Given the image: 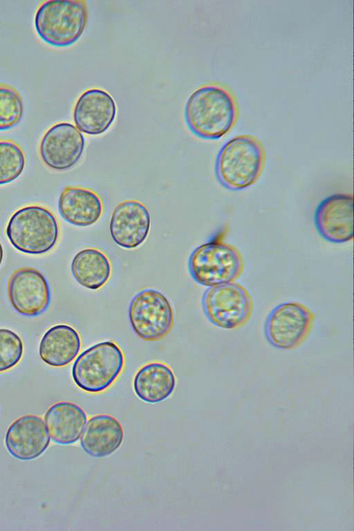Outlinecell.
I'll return each mask as SVG.
<instances>
[{"label": "cell", "instance_id": "1", "mask_svg": "<svg viewBox=\"0 0 354 531\" xmlns=\"http://www.w3.org/2000/svg\"><path fill=\"white\" fill-rule=\"evenodd\" d=\"M185 121L195 136L218 140L234 126L238 109L232 94L225 87L205 84L195 90L185 106Z\"/></svg>", "mask_w": 354, "mask_h": 531}, {"label": "cell", "instance_id": "2", "mask_svg": "<svg viewBox=\"0 0 354 531\" xmlns=\"http://www.w3.org/2000/svg\"><path fill=\"white\" fill-rule=\"evenodd\" d=\"M265 160L261 142L248 134L236 136L220 148L214 162L218 183L231 191L254 185L260 177Z\"/></svg>", "mask_w": 354, "mask_h": 531}, {"label": "cell", "instance_id": "3", "mask_svg": "<svg viewBox=\"0 0 354 531\" xmlns=\"http://www.w3.org/2000/svg\"><path fill=\"white\" fill-rule=\"evenodd\" d=\"M88 19L86 1L50 0L38 7L34 26L43 41L55 47H67L82 36Z\"/></svg>", "mask_w": 354, "mask_h": 531}, {"label": "cell", "instance_id": "4", "mask_svg": "<svg viewBox=\"0 0 354 531\" xmlns=\"http://www.w3.org/2000/svg\"><path fill=\"white\" fill-rule=\"evenodd\" d=\"M6 236L18 251L28 254H42L50 251L59 237V226L54 214L36 205L23 207L8 220Z\"/></svg>", "mask_w": 354, "mask_h": 531}, {"label": "cell", "instance_id": "5", "mask_svg": "<svg viewBox=\"0 0 354 531\" xmlns=\"http://www.w3.org/2000/svg\"><path fill=\"white\" fill-rule=\"evenodd\" d=\"M124 356L111 341L99 342L84 351L72 366V378L82 390L99 393L108 389L120 374Z\"/></svg>", "mask_w": 354, "mask_h": 531}, {"label": "cell", "instance_id": "6", "mask_svg": "<svg viewBox=\"0 0 354 531\" xmlns=\"http://www.w3.org/2000/svg\"><path fill=\"white\" fill-rule=\"evenodd\" d=\"M188 270L195 282L210 287L234 282L239 278L243 270V259L234 245L211 241L191 252Z\"/></svg>", "mask_w": 354, "mask_h": 531}, {"label": "cell", "instance_id": "7", "mask_svg": "<svg viewBox=\"0 0 354 531\" xmlns=\"http://www.w3.org/2000/svg\"><path fill=\"white\" fill-rule=\"evenodd\" d=\"M201 305L209 322L224 329L243 326L250 319L254 306L248 290L234 282L207 288L203 294Z\"/></svg>", "mask_w": 354, "mask_h": 531}, {"label": "cell", "instance_id": "8", "mask_svg": "<svg viewBox=\"0 0 354 531\" xmlns=\"http://www.w3.org/2000/svg\"><path fill=\"white\" fill-rule=\"evenodd\" d=\"M128 315L133 330L145 341L161 340L174 326L171 303L162 292L152 288H144L135 294Z\"/></svg>", "mask_w": 354, "mask_h": 531}, {"label": "cell", "instance_id": "9", "mask_svg": "<svg viewBox=\"0 0 354 531\" xmlns=\"http://www.w3.org/2000/svg\"><path fill=\"white\" fill-rule=\"evenodd\" d=\"M315 314L299 301H285L274 306L264 323V335L268 343L281 350L299 346L310 333Z\"/></svg>", "mask_w": 354, "mask_h": 531}, {"label": "cell", "instance_id": "10", "mask_svg": "<svg viewBox=\"0 0 354 531\" xmlns=\"http://www.w3.org/2000/svg\"><path fill=\"white\" fill-rule=\"evenodd\" d=\"M9 301L19 314L37 317L46 312L51 302L48 282L44 275L34 268L15 270L7 283Z\"/></svg>", "mask_w": 354, "mask_h": 531}, {"label": "cell", "instance_id": "11", "mask_svg": "<svg viewBox=\"0 0 354 531\" xmlns=\"http://www.w3.org/2000/svg\"><path fill=\"white\" fill-rule=\"evenodd\" d=\"M85 138L81 131L69 122L51 126L39 142L42 162L54 170L64 171L75 166L82 156Z\"/></svg>", "mask_w": 354, "mask_h": 531}, {"label": "cell", "instance_id": "12", "mask_svg": "<svg viewBox=\"0 0 354 531\" xmlns=\"http://www.w3.org/2000/svg\"><path fill=\"white\" fill-rule=\"evenodd\" d=\"M314 223L325 241L343 243L353 237V198L352 195L335 194L323 199L317 206Z\"/></svg>", "mask_w": 354, "mask_h": 531}, {"label": "cell", "instance_id": "13", "mask_svg": "<svg viewBox=\"0 0 354 531\" xmlns=\"http://www.w3.org/2000/svg\"><path fill=\"white\" fill-rule=\"evenodd\" d=\"M150 214L141 202L124 200L111 214L109 230L114 242L125 249H135L147 239L150 231Z\"/></svg>", "mask_w": 354, "mask_h": 531}, {"label": "cell", "instance_id": "14", "mask_svg": "<svg viewBox=\"0 0 354 531\" xmlns=\"http://www.w3.org/2000/svg\"><path fill=\"white\" fill-rule=\"evenodd\" d=\"M116 113V104L113 97L103 89L92 88L84 91L77 100L73 120L80 131L97 136L110 128Z\"/></svg>", "mask_w": 354, "mask_h": 531}, {"label": "cell", "instance_id": "15", "mask_svg": "<svg viewBox=\"0 0 354 531\" xmlns=\"http://www.w3.org/2000/svg\"><path fill=\"white\" fill-rule=\"evenodd\" d=\"M50 438L43 419L27 414L16 419L8 427L5 445L11 456L21 460L40 456L50 445Z\"/></svg>", "mask_w": 354, "mask_h": 531}, {"label": "cell", "instance_id": "16", "mask_svg": "<svg viewBox=\"0 0 354 531\" xmlns=\"http://www.w3.org/2000/svg\"><path fill=\"white\" fill-rule=\"evenodd\" d=\"M123 438L120 422L110 415L99 414L87 421L80 436V445L88 456L104 458L120 447Z\"/></svg>", "mask_w": 354, "mask_h": 531}, {"label": "cell", "instance_id": "17", "mask_svg": "<svg viewBox=\"0 0 354 531\" xmlns=\"http://www.w3.org/2000/svg\"><path fill=\"white\" fill-rule=\"evenodd\" d=\"M58 211L67 223L77 227H88L101 217L103 205L94 191L75 186H67L58 199Z\"/></svg>", "mask_w": 354, "mask_h": 531}, {"label": "cell", "instance_id": "18", "mask_svg": "<svg viewBox=\"0 0 354 531\" xmlns=\"http://www.w3.org/2000/svg\"><path fill=\"white\" fill-rule=\"evenodd\" d=\"M86 418L85 411L80 406L61 401L48 408L44 415V423L52 440L66 445L80 438Z\"/></svg>", "mask_w": 354, "mask_h": 531}, {"label": "cell", "instance_id": "19", "mask_svg": "<svg viewBox=\"0 0 354 531\" xmlns=\"http://www.w3.org/2000/svg\"><path fill=\"white\" fill-rule=\"evenodd\" d=\"M81 348L77 331L66 324H57L48 329L42 336L39 354L41 360L53 367H62L71 362Z\"/></svg>", "mask_w": 354, "mask_h": 531}, {"label": "cell", "instance_id": "20", "mask_svg": "<svg viewBox=\"0 0 354 531\" xmlns=\"http://www.w3.org/2000/svg\"><path fill=\"white\" fill-rule=\"evenodd\" d=\"M171 369L162 362L142 366L135 374L133 386L136 395L148 403H158L169 398L176 386Z\"/></svg>", "mask_w": 354, "mask_h": 531}, {"label": "cell", "instance_id": "21", "mask_svg": "<svg viewBox=\"0 0 354 531\" xmlns=\"http://www.w3.org/2000/svg\"><path fill=\"white\" fill-rule=\"evenodd\" d=\"M71 273L82 286L97 290L111 277V263L104 253L96 248H86L78 252L71 265Z\"/></svg>", "mask_w": 354, "mask_h": 531}, {"label": "cell", "instance_id": "22", "mask_svg": "<svg viewBox=\"0 0 354 531\" xmlns=\"http://www.w3.org/2000/svg\"><path fill=\"white\" fill-rule=\"evenodd\" d=\"M25 165L26 156L21 147L11 140H0V185L18 178Z\"/></svg>", "mask_w": 354, "mask_h": 531}, {"label": "cell", "instance_id": "23", "mask_svg": "<svg viewBox=\"0 0 354 531\" xmlns=\"http://www.w3.org/2000/svg\"><path fill=\"white\" fill-rule=\"evenodd\" d=\"M23 114L24 104L19 93L13 87L0 84V131L15 127Z\"/></svg>", "mask_w": 354, "mask_h": 531}, {"label": "cell", "instance_id": "24", "mask_svg": "<svg viewBox=\"0 0 354 531\" xmlns=\"http://www.w3.org/2000/svg\"><path fill=\"white\" fill-rule=\"evenodd\" d=\"M24 353L22 339L15 332L0 328V373L15 367Z\"/></svg>", "mask_w": 354, "mask_h": 531}, {"label": "cell", "instance_id": "25", "mask_svg": "<svg viewBox=\"0 0 354 531\" xmlns=\"http://www.w3.org/2000/svg\"><path fill=\"white\" fill-rule=\"evenodd\" d=\"M3 257V250L2 245L0 242V266L2 263Z\"/></svg>", "mask_w": 354, "mask_h": 531}]
</instances>
